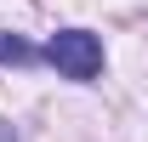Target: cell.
<instances>
[{"label":"cell","instance_id":"cell-1","mask_svg":"<svg viewBox=\"0 0 148 142\" xmlns=\"http://www.w3.org/2000/svg\"><path fill=\"white\" fill-rule=\"evenodd\" d=\"M46 57H51L69 80H97V74H103V40L86 34V29H63V34H51Z\"/></svg>","mask_w":148,"mask_h":142},{"label":"cell","instance_id":"cell-2","mask_svg":"<svg viewBox=\"0 0 148 142\" xmlns=\"http://www.w3.org/2000/svg\"><path fill=\"white\" fill-rule=\"evenodd\" d=\"M34 46H29V40H17V34H0V63H34Z\"/></svg>","mask_w":148,"mask_h":142}]
</instances>
